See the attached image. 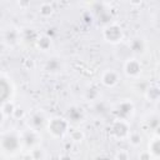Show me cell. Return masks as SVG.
Returning a JSON list of instances; mask_svg holds the SVG:
<instances>
[{"mask_svg": "<svg viewBox=\"0 0 160 160\" xmlns=\"http://www.w3.org/2000/svg\"><path fill=\"white\" fill-rule=\"evenodd\" d=\"M20 139H21V145L26 150H31V149L39 146L41 136L39 134V131H35L32 129H28L20 134Z\"/></svg>", "mask_w": 160, "mask_h": 160, "instance_id": "obj_6", "label": "cell"}, {"mask_svg": "<svg viewBox=\"0 0 160 160\" xmlns=\"http://www.w3.org/2000/svg\"><path fill=\"white\" fill-rule=\"evenodd\" d=\"M84 138H85V135H84L82 130H80V129H75V130L70 131V139L75 142H81L84 140Z\"/></svg>", "mask_w": 160, "mask_h": 160, "instance_id": "obj_21", "label": "cell"}, {"mask_svg": "<svg viewBox=\"0 0 160 160\" xmlns=\"http://www.w3.org/2000/svg\"><path fill=\"white\" fill-rule=\"evenodd\" d=\"M39 14L42 16V18H49L52 12H54V8L50 2H41L39 5V9H38Z\"/></svg>", "mask_w": 160, "mask_h": 160, "instance_id": "obj_18", "label": "cell"}, {"mask_svg": "<svg viewBox=\"0 0 160 160\" xmlns=\"http://www.w3.org/2000/svg\"><path fill=\"white\" fill-rule=\"evenodd\" d=\"M134 111H135L134 104L130 100H122L116 105V108L114 110V115L119 120L129 121V119L134 115Z\"/></svg>", "mask_w": 160, "mask_h": 160, "instance_id": "obj_5", "label": "cell"}, {"mask_svg": "<svg viewBox=\"0 0 160 160\" xmlns=\"http://www.w3.org/2000/svg\"><path fill=\"white\" fill-rule=\"evenodd\" d=\"M109 132H110V136H112L116 140H126L131 131L128 121L115 119L109 128Z\"/></svg>", "mask_w": 160, "mask_h": 160, "instance_id": "obj_3", "label": "cell"}, {"mask_svg": "<svg viewBox=\"0 0 160 160\" xmlns=\"http://www.w3.org/2000/svg\"><path fill=\"white\" fill-rule=\"evenodd\" d=\"M102 36L104 39L110 42V44H118L124 38V34H122V29L115 24V22H111V24H108L104 30H102Z\"/></svg>", "mask_w": 160, "mask_h": 160, "instance_id": "obj_4", "label": "cell"}, {"mask_svg": "<svg viewBox=\"0 0 160 160\" xmlns=\"http://www.w3.org/2000/svg\"><path fill=\"white\" fill-rule=\"evenodd\" d=\"M142 71V66L140 64V61L135 58H129L125 60L124 62V72L126 76L129 78H132V79H136L140 76Z\"/></svg>", "mask_w": 160, "mask_h": 160, "instance_id": "obj_7", "label": "cell"}, {"mask_svg": "<svg viewBox=\"0 0 160 160\" xmlns=\"http://www.w3.org/2000/svg\"><path fill=\"white\" fill-rule=\"evenodd\" d=\"M120 78H119V72L112 70V69H108L102 72L101 75V84L106 88H112L119 82Z\"/></svg>", "mask_w": 160, "mask_h": 160, "instance_id": "obj_10", "label": "cell"}, {"mask_svg": "<svg viewBox=\"0 0 160 160\" xmlns=\"http://www.w3.org/2000/svg\"><path fill=\"white\" fill-rule=\"evenodd\" d=\"M139 160H152V158L148 151H141L139 154Z\"/></svg>", "mask_w": 160, "mask_h": 160, "instance_id": "obj_27", "label": "cell"}, {"mask_svg": "<svg viewBox=\"0 0 160 160\" xmlns=\"http://www.w3.org/2000/svg\"><path fill=\"white\" fill-rule=\"evenodd\" d=\"M4 118H5V115H4V112H2V110H1V108H0V126H1L2 122H4Z\"/></svg>", "mask_w": 160, "mask_h": 160, "instance_id": "obj_29", "label": "cell"}, {"mask_svg": "<svg viewBox=\"0 0 160 160\" xmlns=\"http://www.w3.org/2000/svg\"><path fill=\"white\" fill-rule=\"evenodd\" d=\"M126 140H129L130 145H132V146H139V145L141 144L142 138H141V135H140L139 132H130Z\"/></svg>", "mask_w": 160, "mask_h": 160, "instance_id": "obj_20", "label": "cell"}, {"mask_svg": "<svg viewBox=\"0 0 160 160\" xmlns=\"http://www.w3.org/2000/svg\"><path fill=\"white\" fill-rule=\"evenodd\" d=\"M85 96H86V99H89V100H96L98 96H99V91H98L96 88H89V89L86 90Z\"/></svg>", "mask_w": 160, "mask_h": 160, "instance_id": "obj_24", "label": "cell"}, {"mask_svg": "<svg viewBox=\"0 0 160 160\" xmlns=\"http://www.w3.org/2000/svg\"><path fill=\"white\" fill-rule=\"evenodd\" d=\"M149 126L152 130H158V128H159V118L158 116H152L150 119V121H149Z\"/></svg>", "mask_w": 160, "mask_h": 160, "instance_id": "obj_26", "label": "cell"}, {"mask_svg": "<svg viewBox=\"0 0 160 160\" xmlns=\"http://www.w3.org/2000/svg\"><path fill=\"white\" fill-rule=\"evenodd\" d=\"M14 109H15V105L12 102H10V101L4 102L2 106H1V110H2L4 115H11L12 111H14Z\"/></svg>", "mask_w": 160, "mask_h": 160, "instance_id": "obj_23", "label": "cell"}, {"mask_svg": "<svg viewBox=\"0 0 160 160\" xmlns=\"http://www.w3.org/2000/svg\"><path fill=\"white\" fill-rule=\"evenodd\" d=\"M115 160H130V154L125 149H120L115 154Z\"/></svg>", "mask_w": 160, "mask_h": 160, "instance_id": "obj_22", "label": "cell"}, {"mask_svg": "<svg viewBox=\"0 0 160 160\" xmlns=\"http://www.w3.org/2000/svg\"><path fill=\"white\" fill-rule=\"evenodd\" d=\"M21 39V35H20V32L15 29V28H10V29H8L6 31H5V35H4V40H5V42L8 44V45H15V44H18V41Z\"/></svg>", "mask_w": 160, "mask_h": 160, "instance_id": "obj_13", "label": "cell"}, {"mask_svg": "<svg viewBox=\"0 0 160 160\" xmlns=\"http://www.w3.org/2000/svg\"><path fill=\"white\" fill-rule=\"evenodd\" d=\"M84 118H85V114H84L82 109H81L80 106H76V105L70 106V108L66 110V114H65V119H66V121L69 122V125H70V124L76 125V124L81 122V121L84 120Z\"/></svg>", "mask_w": 160, "mask_h": 160, "instance_id": "obj_9", "label": "cell"}, {"mask_svg": "<svg viewBox=\"0 0 160 160\" xmlns=\"http://www.w3.org/2000/svg\"><path fill=\"white\" fill-rule=\"evenodd\" d=\"M10 95H11V86H10V84L5 79L0 78V104H4L6 101H9Z\"/></svg>", "mask_w": 160, "mask_h": 160, "instance_id": "obj_14", "label": "cell"}, {"mask_svg": "<svg viewBox=\"0 0 160 160\" xmlns=\"http://www.w3.org/2000/svg\"><path fill=\"white\" fill-rule=\"evenodd\" d=\"M145 96L149 101H158L159 100V96H160V91H159V88L156 85H152V86H148L145 89Z\"/></svg>", "mask_w": 160, "mask_h": 160, "instance_id": "obj_17", "label": "cell"}, {"mask_svg": "<svg viewBox=\"0 0 160 160\" xmlns=\"http://www.w3.org/2000/svg\"><path fill=\"white\" fill-rule=\"evenodd\" d=\"M36 46L42 50V51H46L48 49H50L51 46V38L48 36V35H41V36H38L36 38V41H35Z\"/></svg>", "mask_w": 160, "mask_h": 160, "instance_id": "obj_16", "label": "cell"}, {"mask_svg": "<svg viewBox=\"0 0 160 160\" xmlns=\"http://www.w3.org/2000/svg\"><path fill=\"white\" fill-rule=\"evenodd\" d=\"M59 160H72V159H71V156H69V155H61V156L59 158Z\"/></svg>", "mask_w": 160, "mask_h": 160, "instance_id": "obj_30", "label": "cell"}, {"mask_svg": "<svg viewBox=\"0 0 160 160\" xmlns=\"http://www.w3.org/2000/svg\"><path fill=\"white\" fill-rule=\"evenodd\" d=\"M62 69V62L59 58H51L45 62V70L50 74H58Z\"/></svg>", "mask_w": 160, "mask_h": 160, "instance_id": "obj_12", "label": "cell"}, {"mask_svg": "<svg viewBox=\"0 0 160 160\" xmlns=\"http://www.w3.org/2000/svg\"><path fill=\"white\" fill-rule=\"evenodd\" d=\"M129 50L134 55H142L146 51V41L142 38H132L129 41Z\"/></svg>", "mask_w": 160, "mask_h": 160, "instance_id": "obj_11", "label": "cell"}, {"mask_svg": "<svg viewBox=\"0 0 160 160\" xmlns=\"http://www.w3.org/2000/svg\"><path fill=\"white\" fill-rule=\"evenodd\" d=\"M24 115H25L24 109L19 108V106H15V109H14V111L11 114V116L15 118V119H21V118H24Z\"/></svg>", "mask_w": 160, "mask_h": 160, "instance_id": "obj_25", "label": "cell"}, {"mask_svg": "<svg viewBox=\"0 0 160 160\" xmlns=\"http://www.w3.org/2000/svg\"><path fill=\"white\" fill-rule=\"evenodd\" d=\"M29 151H30V154L32 156V160H45V158H46L45 150L42 148H40V146H36V148H34V149H31Z\"/></svg>", "mask_w": 160, "mask_h": 160, "instance_id": "obj_19", "label": "cell"}, {"mask_svg": "<svg viewBox=\"0 0 160 160\" xmlns=\"http://www.w3.org/2000/svg\"><path fill=\"white\" fill-rule=\"evenodd\" d=\"M46 118L45 115L41 112V111H35L32 112L30 116H29V120H28V125H29V129H32L35 131H40V129L42 128H46Z\"/></svg>", "mask_w": 160, "mask_h": 160, "instance_id": "obj_8", "label": "cell"}, {"mask_svg": "<svg viewBox=\"0 0 160 160\" xmlns=\"http://www.w3.org/2000/svg\"><path fill=\"white\" fill-rule=\"evenodd\" d=\"M148 152L151 155L152 159H158L159 158V155H160V140H159V138L155 136L154 139L150 140Z\"/></svg>", "mask_w": 160, "mask_h": 160, "instance_id": "obj_15", "label": "cell"}, {"mask_svg": "<svg viewBox=\"0 0 160 160\" xmlns=\"http://www.w3.org/2000/svg\"><path fill=\"white\" fill-rule=\"evenodd\" d=\"M69 126L70 125L66 121V119L65 118H60V116H54L50 120H48V122H46V130H48V132L52 138H55V139L62 138L66 134Z\"/></svg>", "mask_w": 160, "mask_h": 160, "instance_id": "obj_2", "label": "cell"}, {"mask_svg": "<svg viewBox=\"0 0 160 160\" xmlns=\"http://www.w3.org/2000/svg\"><path fill=\"white\" fill-rule=\"evenodd\" d=\"M22 148L20 134L16 131H5L0 135V150L6 155H15Z\"/></svg>", "mask_w": 160, "mask_h": 160, "instance_id": "obj_1", "label": "cell"}, {"mask_svg": "<svg viewBox=\"0 0 160 160\" xmlns=\"http://www.w3.org/2000/svg\"><path fill=\"white\" fill-rule=\"evenodd\" d=\"M22 160H32V156H31V154H30V151H29V150L25 152V155H24Z\"/></svg>", "mask_w": 160, "mask_h": 160, "instance_id": "obj_28", "label": "cell"}]
</instances>
